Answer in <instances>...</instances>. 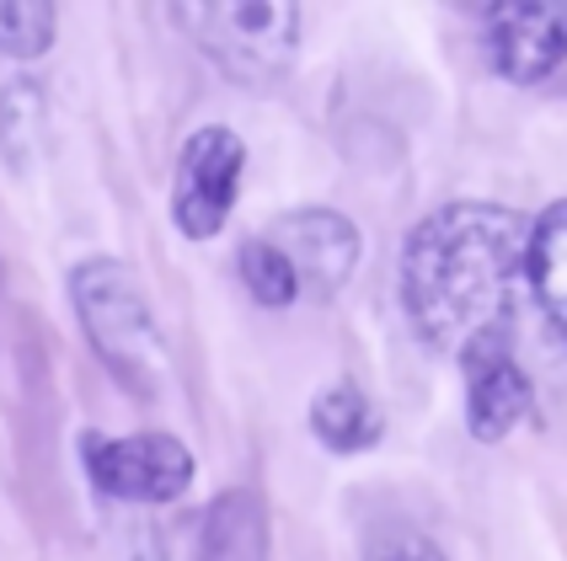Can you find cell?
<instances>
[{
    "mask_svg": "<svg viewBox=\"0 0 567 561\" xmlns=\"http://www.w3.org/2000/svg\"><path fill=\"white\" fill-rule=\"evenodd\" d=\"M43 139H49V92L28 75L6 81L0 86V160L11 172H28Z\"/></svg>",
    "mask_w": 567,
    "mask_h": 561,
    "instance_id": "cell-11",
    "label": "cell"
},
{
    "mask_svg": "<svg viewBox=\"0 0 567 561\" xmlns=\"http://www.w3.org/2000/svg\"><path fill=\"white\" fill-rule=\"evenodd\" d=\"M487 60L514 86H536L567 60V6L519 0V6H482Z\"/></svg>",
    "mask_w": 567,
    "mask_h": 561,
    "instance_id": "cell-7",
    "label": "cell"
},
{
    "mask_svg": "<svg viewBox=\"0 0 567 561\" xmlns=\"http://www.w3.org/2000/svg\"><path fill=\"white\" fill-rule=\"evenodd\" d=\"M60 38V11L38 0H0V54L6 60H43Z\"/></svg>",
    "mask_w": 567,
    "mask_h": 561,
    "instance_id": "cell-14",
    "label": "cell"
},
{
    "mask_svg": "<svg viewBox=\"0 0 567 561\" xmlns=\"http://www.w3.org/2000/svg\"><path fill=\"white\" fill-rule=\"evenodd\" d=\"M81 470L102 498L113 502H140V508H166L193 487L198 476V455L177 434H96L86 428L81 444Z\"/></svg>",
    "mask_w": 567,
    "mask_h": 561,
    "instance_id": "cell-4",
    "label": "cell"
},
{
    "mask_svg": "<svg viewBox=\"0 0 567 561\" xmlns=\"http://www.w3.org/2000/svg\"><path fill=\"white\" fill-rule=\"evenodd\" d=\"M364 561H450L429 540L423 530H408V524H391V530L370 534V546H364Z\"/></svg>",
    "mask_w": 567,
    "mask_h": 561,
    "instance_id": "cell-15",
    "label": "cell"
},
{
    "mask_svg": "<svg viewBox=\"0 0 567 561\" xmlns=\"http://www.w3.org/2000/svg\"><path fill=\"white\" fill-rule=\"evenodd\" d=\"M128 561H172V551H166L161 540H145V546H140V551H134Z\"/></svg>",
    "mask_w": 567,
    "mask_h": 561,
    "instance_id": "cell-16",
    "label": "cell"
},
{
    "mask_svg": "<svg viewBox=\"0 0 567 561\" xmlns=\"http://www.w3.org/2000/svg\"><path fill=\"white\" fill-rule=\"evenodd\" d=\"M247 177V139L230 124H198L177 150L172 172V225L188 241H215L241 198Z\"/></svg>",
    "mask_w": 567,
    "mask_h": 561,
    "instance_id": "cell-5",
    "label": "cell"
},
{
    "mask_svg": "<svg viewBox=\"0 0 567 561\" xmlns=\"http://www.w3.org/2000/svg\"><path fill=\"white\" fill-rule=\"evenodd\" d=\"M461 370H466V434L476 444H504L530 417V402H536L530 374L508 353V337L476 343L461 359Z\"/></svg>",
    "mask_w": 567,
    "mask_h": 561,
    "instance_id": "cell-8",
    "label": "cell"
},
{
    "mask_svg": "<svg viewBox=\"0 0 567 561\" xmlns=\"http://www.w3.org/2000/svg\"><path fill=\"white\" fill-rule=\"evenodd\" d=\"M262 551H268V524L252 492H230L209 508L204 561H262Z\"/></svg>",
    "mask_w": 567,
    "mask_h": 561,
    "instance_id": "cell-12",
    "label": "cell"
},
{
    "mask_svg": "<svg viewBox=\"0 0 567 561\" xmlns=\"http://www.w3.org/2000/svg\"><path fill=\"white\" fill-rule=\"evenodd\" d=\"M306 423H311L316 444L327 455H364L385 438V412L380 402L359 385V380H332L321 385L306 406Z\"/></svg>",
    "mask_w": 567,
    "mask_h": 561,
    "instance_id": "cell-9",
    "label": "cell"
},
{
    "mask_svg": "<svg viewBox=\"0 0 567 561\" xmlns=\"http://www.w3.org/2000/svg\"><path fill=\"white\" fill-rule=\"evenodd\" d=\"M530 225L536 219L487 198H455L412 225L402 247V311L429 353L466 359L476 343L508 337Z\"/></svg>",
    "mask_w": 567,
    "mask_h": 561,
    "instance_id": "cell-1",
    "label": "cell"
},
{
    "mask_svg": "<svg viewBox=\"0 0 567 561\" xmlns=\"http://www.w3.org/2000/svg\"><path fill=\"white\" fill-rule=\"evenodd\" d=\"M262 236H268V241L295 262L306 300H332V294L353 279L359 257H364V236H359V225H353L343 209H327V204L289 209V215H279Z\"/></svg>",
    "mask_w": 567,
    "mask_h": 561,
    "instance_id": "cell-6",
    "label": "cell"
},
{
    "mask_svg": "<svg viewBox=\"0 0 567 561\" xmlns=\"http://www.w3.org/2000/svg\"><path fill=\"white\" fill-rule=\"evenodd\" d=\"M177 22L236 86L268 92L300 54V6L289 0H230V6H177Z\"/></svg>",
    "mask_w": 567,
    "mask_h": 561,
    "instance_id": "cell-3",
    "label": "cell"
},
{
    "mask_svg": "<svg viewBox=\"0 0 567 561\" xmlns=\"http://www.w3.org/2000/svg\"><path fill=\"white\" fill-rule=\"evenodd\" d=\"M70 305L92 343L96 364L140 402H161L172 385V353L161 337L156 305L145 283L118 257H86L70 268Z\"/></svg>",
    "mask_w": 567,
    "mask_h": 561,
    "instance_id": "cell-2",
    "label": "cell"
},
{
    "mask_svg": "<svg viewBox=\"0 0 567 561\" xmlns=\"http://www.w3.org/2000/svg\"><path fill=\"white\" fill-rule=\"evenodd\" d=\"M236 273H241V289L252 294L262 311H295V305L306 300L295 262H289L268 236H247V241L236 247Z\"/></svg>",
    "mask_w": 567,
    "mask_h": 561,
    "instance_id": "cell-13",
    "label": "cell"
},
{
    "mask_svg": "<svg viewBox=\"0 0 567 561\" xmlns=\"http://www.w3.org/2000/svg\"><path fill=\"white\" fill-rule=\"evenodd\" d=\"M525 283L546 311L551 332L567 343V198L551 204L546 215L530 225V262H525Z\"/></svg>",
    "mask_w": 567,
    "mask_h": 561,
    "instance_id": "cell-10",
    "label": "cell"
}]
</instances>
